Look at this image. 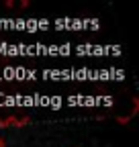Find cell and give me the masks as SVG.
<instances>
[{
  "mask_svg": "<svg viewBox=\"0 0 139 147\" xmlns=\"http://www.w3.org/2000/svg\"><path fill=\"white\" fill-rule=\"evenodd\" d=\"M0 147H6V143H4V139L0 137Z\"/></svg>",
  "mask_w": 139,
  "mask_h": 147,
  "instance_id": "obj_2",
  "label": "cell"
},
{
  "mask_svg": "<svg viewBox=\"0 0 139 147\" xmlns=\"http://www.w3.org/2000/svg\"><path fill=\"white\" fill-rule=\"evenodd\" d=\"M27 123H29V117H25V119H16V117L0 119V127H25Z\"/></svg>",
  "mask_w": 139,
  "mask_h": 147,
  "instance_id": "obj_1",
  "label": "cell"
}]
</instances>
